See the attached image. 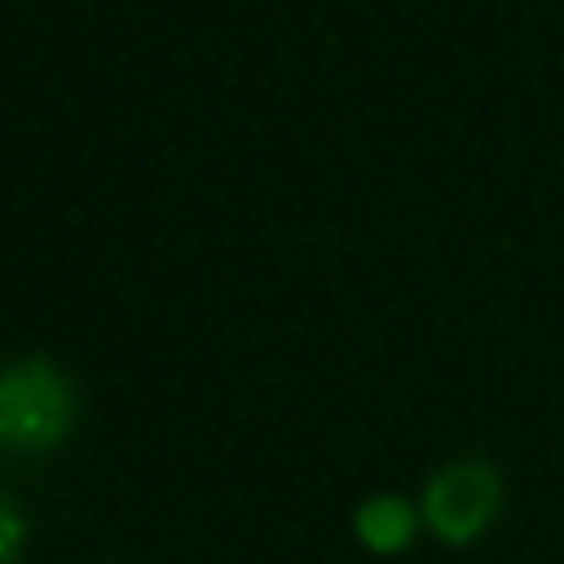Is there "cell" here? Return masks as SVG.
<instances>
[{"mask_svg": "<svg viewBox=\"0 0 564 564\" xmlns=\"http://www.w3.org/2000/svg\"><path fill=\"white\" fill-rule=\"evenodd\" d=\"M75 423V392L48 357H18L0 375V436L13 449H48Z\"/></svg>", "mask_w": 564, "mask_h": 564, "instance_id": "cell-1", "label": "cell"}, {"mask_svg": "<svg viewBox=\"0 0 564 564\" xmlns=\"http://www.w3.org/2000/svg\"><path fill=\"white\" fill-rule=\"evenodd\" d=\"M423 516L445 542H471L498 516V476L480 458L441 467L423 489Z\"/></svg>", "mask_w": 564, "mask_h": 564, "instance_id": "cell-2", "label": "cell"}, {"mask_svg": "<svg viewBox=\"0 0 564 564\" xmlns=\"http://www.w3.org/2000/svg\"><path fill=\"white\" fill-rule=\"evenodd\" d=\"M357 538L379 555L405 551V542L414 538V507L397 494H375L357 511Z\"/></svg>", "mask_w": 564, "mask_h": 564, "instance_id": "cell-3", "label": "cell"}, {"mask_svg": "<svg viewBox=\"0 0 564 564\" xmlns=\"http://www.w3.org/2000/svg\"><path fill=\"white\" fill-rule=\"evenodd\" d=\"M18 542H22L18 507L4 498V502H0V564H13V560H18Z\"/></svg>", "mask_w": 564, "mask_h": 564, "instance_id": "cell-4", "label": "cell"}]
</instances>
